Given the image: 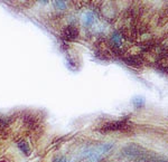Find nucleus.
Masks as SVG:
<instances>
[{"label": "nucleus", "instance_id": "5", "mask_svg": "<svg viewBox=\"0 0 168 162\" xmlns=\"http://www.w3.org/2000/svg\"><path fill=\"white\" fill-rule=\"evenodd\" d=\"M56 6L58 8H65V3L64 1H56Z\"/></svg>", "mask_w": 168, "mask_h": 162}, {"label": "nucleus", "instance_id": "4", "mask_svg": "<svg viewBox=\"0 0 168 162\" xmlns=\"http://www.w3.org/2000/svg\"><path fill=\"white\" fill-rule=\"evenodd\" d=\"M19 148L24 151V153L28 154V152H29V147H28L27 144H26L25 142H19Z\"/></svg>", "mask_w": 168, "mask_h": 162}, {"label": "nucleus", "instance_id": "3", "mask_svg": "<svg viewBox=\"0 0 168 162\" xmlns=\"http://www.w3.org/2000/svg\"><path fill=\"white\" fill-rule=\"evenodd\" d=\"M125 62L131 66H140L141 64V62L138 58H128V59H125Z\"/></svg>", "mask_w": 168, "mask_h": 162}, {"label": "nucleus", "instance_id": "2", "mask_svg": "<svg viewBox=\"0 0 168 162\" xmlns=\"http://www.w3.org/2000/svg\"><path fill=\"white\" fill-rule=\"evenodd\" d=\"M77 35H79V30H77L76 27L69 26V27H66L64 33H63V37L67 40H74L77 37Z\"/></svg>", "mask_w": 168, "mask_h": 162}, {"label": "nucleus", "instance_id": "6", "mask_svg": "<svg viewBox=\"0 0 168 162\" xmlns=\"http://www.w3.org/2000/svg\"><path fill=\"white\" fill-rule=\"evenodd\" d=\"M55 162H65V160H64V159H58V160H56Z\"/></svg>", "mask_w": 168, "mask_h": 162}, {"label": "nucleus", "instance_id": "1", "mask_svg": "<svg viewBox=\"0 0 168 162\" xmlns=\"http://www.w3.org/2000/svg\"><path fill=\"white\" fill-rule=\"evenodd\" d=\"M125 128V123L123 121H113V122H107L101 126V132H110V131H119Z\"/></svg>", "mask_w": 168, "mask_h": 162}]
</instances>
